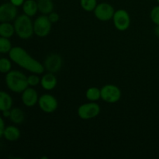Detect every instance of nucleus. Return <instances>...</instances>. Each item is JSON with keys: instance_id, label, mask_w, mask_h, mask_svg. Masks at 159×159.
I'll use <instances>...</instances> for the list:
<instances>
[{"instance_id": "20e7f679", "label": "nucleus", "mask_w": 159, "mask_h": 159, "mask_svg": "<svg viewBox=\"0 0 159 159\" xmlns=\"http://www.w3.org/2000/svg\"><path fill=\"white\" fill-rule=\"evenodd\" d=\"M51 23L48 16L43 15L37 17L34 23V34L40 37H47L51 32Z\"/></svg>"}, {"instance_id": "39448f33", "label": "nucleus", "mask_w": 159, "mask_h": 159, "mask_svg": "<svg viewBox=\"0 0 159 159\" xmlns=\"http://www.w3.org/2000/svg\"><path fill=\"white\" fill-rule=\"evenodd\" d=\"M101 99L109 103H114L120 100L121 91L114 85H106L100 89Z\"/></svg>"}, {"instance_id": "a878e982", "label": "nucleus", "mask_w": 159, "mask_h": 159, "mask_svg": "<svg viewBox=\"0 0 159 159\" xmlns=\"http://www.w3.org/2000/svg\"><path fill=\"white\" fill-rule=\"evenodd\" d=\"M48 18H49L50 21H51L52 23H57V22L59 20V15L57 13H56V12H52L49 14Z\"/></svg>"}, {"instance_id": "412c9836", "label": "nucleus", "mask_w": 159, "mask_h": 159, "mask_svg": "<svg viewBox=\"0 0 159 159\" xmlns=\"http://www.w3.org/2000/svg\"><path fill=\"white\" fill-rule=\"evenodd\" d=\"M12 43L9 38L0 37V53L1 54H6L9 53L12 49Z\"/></svg>"}, {"instance_id": "1a4fd4ad", "label": "nucleus", "mask_w": 159, "mask_h": 159, "mask_svg": "<svg viewBox=\"0 0 159 159\" xmlns=\"http://www.w3.org/2000/svg\"><path fill=\"white\" fill-rule=\"evenodd\" d=\"M38 104L40 110L45 113H51L57 108V101L54 96L51 94H43L39 97Z\"/></svg>"}, {"instance_id": "0eeeda50", "label": "nucleus", "mask_w": 159, "mask_h": 159, "mask_svg": "<svg viewBox=\"0 0 159 159\" xmlns=\"http://www.w3.org/2000/svg\"><path fill=\"white\" fill-rule=\"evenodd\" d=\"M114 26L118 30H127L130 24V17L128 12L124 9H118L114 12L113 17Z\"/></svg>"}, {"instance_id": "9b49d317", "label": "nucleus", "mask_w": 159, "mask_h": 159, "mask_svg": "<svg viewBox=\"0 0 159 159\" xmlns=\"http://www.w3.org/2000/svg\"><path fill=\"white\" fill-rule=\"evenodd\" d=\"M44 68L51 73H56L62 67V58L59 54H51L46 57L44 61Z\"/></svg>"}, {"instance_id": "2eb2a0df", "label": "nucleus", "mask_w": 159, "mask_h": 159, "mask_svg": "<svg viewBox=\"0 0 159 159\" xmlns=\"http://www.w3.org/2000/svg\"><path fill=\"white\" fill-rule=\"evenodd\" d=\"M23 11L28 16H34L38 11L37 2L35 0H26L23 4Z\"/></svg>"}, {"instance_id": "cd10ccee", "label": "nucleus", "mask_w": 159, "mask_h": 159, "mask_svg": "<svg viewBox=\"0 0 159 159\" xmlns=\"http://www.w3.org/2000/svg\"><path fill=\"white\" fill-rule=\"evenodd\" d=\"M24 2L25 0H10V2L12 3V5H14L15 6H16V7L23 6Z\"/></svg>"}, {"instance_id": "6e6552de", "label": "nucleus", "mask_w": 159, "mask_h": 159, "mask_svg": "<svg viewBox=\"0 0 159 159\" xmlns=\"http://www.w3.org/2000/svg\"><path fill=\"white\" fill-rule=\"evenodd\" d=\"M114 12L115 11L113 6L107 2L99 3L94 9L95 16L101 21H109L113 19Z\"/></svg>"}, {"instance_id": "b1692460", "label": "nucleus", "mask_w": 159, "mask_h": 159, "mask_svg": "<svg viewBox=\"0 0 159 159\" xmlns=\"http://www.w3.org/2000/svg\"><path fill=\"white\" fill-rule=\"evenodd\" d=\"M151 19L157 26H159V6H155L151 11Z\"/></svg>"}, {"instance_id": "f8f14e48", "label": "nucleus", "mask_w": 159, "mask_h": 159, "mask_svg": "<svg viewBox=\"0 0 159 159\" xmlns=\"http://www.w3.org/2000/svg\"><path fill=\"white\" fill-rule=\"evenodd\" d=\"M22 102L26 107H34L38 102V94L37 91L33 88H26L22 93Z\"/></svg>"}, {"instance_id": "9d476101", "label": "nucleus", "mask_w": 159, "mask_h": 159, "mask_svg": "<svg viewBox=\"0 0 159 159\" xmlns=\"http://www.w3.org/2000/svg\"><path fill=\"white\" fill-rule=\"evenodd\" d=\"M17 17V8L11 2L0 5V23L11 22Z\"/></svg>"}, {"instance_id": "aec40b11", "label": "nucleus", "mask_w": 159, "mask_h": 159, "mask_svg": "<svg viewBox=\"0 0 159 159\" xmlns=\"http://www.w3.org/2000/svg\"><path fill=\"white\" fill-rule=\"evenodd\" d=\"M86 98L89 101L95 102L101 98V92L96 87H91L86 91Z\"/></svg>"}, {"instance_id": "c85d7f7f", "label": "nucleus", "mask_w": 159, "mask_h": 159, "mask_svg": "<svg viewBox=\"0 0 159 159\" xmlns=\"http://www.w3.org/2000/svg\"><path fill=\"white\" fill-rule=\"evenodd\" d=\"M2 115L5 117H9V116H10V110L2 111Z\"/></svg>"}, {"instance_id": "dca6fc26", "label": "nucleus", "mask_w": 159, "mask_h": 159, "mask_svg": "<svg viewBox=\"0 0 159 159\" xmlns=\"http://www.w3.org/2000/svg\"><path fill=\"white\" fill-rule=\"evenodd\" d=\"M12 107V99L9 93L0 91V111L11 110Z\"/></svg>"}, {"instance_id": "6ab92c4d", "label": "nucleus", "mask_w": 159, "mask_h": 159, "mask_svg": "<svg viewBox=\"0 0 159 159\" xmlns=\"http://www.w3.org/2000/svg\"><path fill=\"white\" fill-rule=\"evenodd\" d=\"M15 33V28L9 22L0 23V37L10 38Z\"/></svg>"}, {"instance_id": "5701e85b", "label": "nucleus", "mask_w": 159, "mask_h": 159, "mask_svg": "<svg viewBox=\"0 0 159 159\" xmlns=\"http://www.w3.org/2000/svg\"><path fill=\"white\" fill-rule=\"evenodd\" d=\"M11 68H12V64L10 60L6 57L0 58V72L7 74L9 71H11Z\"/></svg>"}, {"instance_id": "4be33fe9", "label": "nucleus", "mask_w": 159, "mask_h": 159, "mask_svg": "<svg viewBox=\"0 0 159 159\" xmlns=\"http://www.w3.org/2000/svg\"><path fill=\"white\" fill-rule=\"evenodd\" d=\"M80 4L82 9L86 12H92L94 11L97 6L96 0H80Z\"/></svg>"}, {"instance_id": "bb28decb", "label": "nucleus", "mask_w": 159, "mask_h": 159, "mask_svg": "<svg viewBox=\"0 0 159 159\" xmlns=\"http://www.w3.org/2000/svg\"><path fill=\"white\" fill-rule=\"evenodd\" d=\"M6 127H5V123L3 120L2 118L0 116V138L3 136V133H4V130Z\"/></svg>"}, {"instance_id": "4468645a", "label": "nucleus", "mask_w": 159, "mask_h": 159, "mask_svg": "<svg viewBox=\"0 0 159 159\" xmlns=\"http://www.w3.org/2000/svg\"><path fill=\"white\" fill-rule=\"evenodd\" d=\"M3 137L9 141H16L20 138V130L15 126H8L5 128Z\"/></svg>"}, {"instance_id": "393cba45", "label": "nucleus", "mask_w": 159, "mask_h": 159, "mask_svg": "<svg viewBox=\"0 0 159 159\" xmlns=\"http://www.w3.org/2000/svg\"><path fill=\"white\" fill-rule=\"evenodd\" d=\"M27 82L28 85H30V86H37L40 82V79L36 75H31L27 77Z\"/></svg>"}, {"instance_id": "f03ea898", "label": "nucleus", "mask_w": 159, "mask_h": 159, "mask_svg": "<svg viewBox=\"0 0 159 159\" xmlns=\"http://www.w3.org/2000/svg\"><path fill=\"white\" fill-rule=\"evenodd\" d=\"M6 84L9 90L16 93H23L29 86L27 77L17 70H12L6 74Z\"/></svg>"}, {"instance_id": "7ed1b4c3", "label": "nucleus", "mask_w": 159, "mask_h": 159, "mask_svg": "<svg viewBox=\"0 0 159 159\" xmlns=\"http://www.w3.org/2000/svg\"><path fill=\"white\" fill-rule=\"evenodd\" d=\"M15 33L21 39H29L34 34V23L30 16L26 14L18 16L14 20L13 23Z\"/></svg>"}, {"instance_id": "f257e3e1", "label": "nucleus", "mask_w": 159, "mask_h": 159, "mask_svg": "<svg viewBox=\"0 0 159 159\" xmlns=\"http://www.w3.org/2000/svg\"><path fill=\"white\" fill-rule=\"evenodd\" d=\"M9 58L26 71L34 74H42L44 71V66L40 62L31 57L23 48L14 47L9 52Z\"/></svg>"}, {"instance_id": "f3484780", "label": "nucleus", "mask_w": 159, "mask_h": 159, "mask_svg": "<svg viewBox=\"0 0 159 159\" xmlns=\"http://www.w3.org/2000/svg\"><path fill=\"white\" fill-rule=\"evenodd\" d=\"M38 10L43 15H48L54 10V2L52 0H37Z\"/></svg>"}, {"instance_id": "423d86ee", "label": "nucleus", "mask_w": 159, "mask_h": 159, "mask_svg": "<svg viewBox=\"0 0 159 159\" xmlns=\"http://www.w3.org/2000/svg\"><path fill=\"white\" fill-rule=\"evenodd\" d=\"M100 112V107L96 102L82 104L78 109V115L81 119L89 120L95 118Z\"/></svg>"}, {"instance_id": "a211bd4d", "label": "nucleus", "mask_w": 159, "mask_h": 159, "mask_svg": "<svg viewBox=\"0 0 159 159\" xmlns=\"http://www.w3.org/2000/svg\"><path fill=\"white\" fill-rule=\"evenodd\" d=\"M25 118L24 113L23 110L20 108H12L10 110V116L9 119L13 124H20L23 122Z\"/></svg>"}, {"instance_id": "ddd939ff", "label": "nucleus", "mask_w": 159, "mask_h": 159, "mask_svg": "<svg viewBox=\"0 0 159 159\" xmlns=\"http://www.w3.org/2000/svg\"><path fill=\"white\" fill-rule=\"evenodd\" d=\"M40 85L45 90H52L57 85V79L54 73L48 72L40 79Z\"/></svg>"}, {"instance_id": "7c9ffc66", "label": "nucleus", "mask_w": 159, "mask_h": 159, "mask_svg": "<svg viewBox=\"0 0 159 159\" xmlns=\"http://www.w3.org/2000/svg\"><path fill=\"white\" fill-rule=\"evenodd\" d=\"M158 3H159V0H158Z\"/></svg>"}, {"instance_id": "c756f323", "label": "nucleus", "mask_w": 159, "mask_h": 159, "mask_svg": "<svg viewBox=\"0 0 159 159\" xmlns=\"http://www.w3.org/2000/svg\"><path fill=\"white\" fill-rule=\"evenodd\" d=\"M158 27L156 28V31H155V33H156V34L158 36H159V26H158Z\"/></svg>"}]
</instances>
